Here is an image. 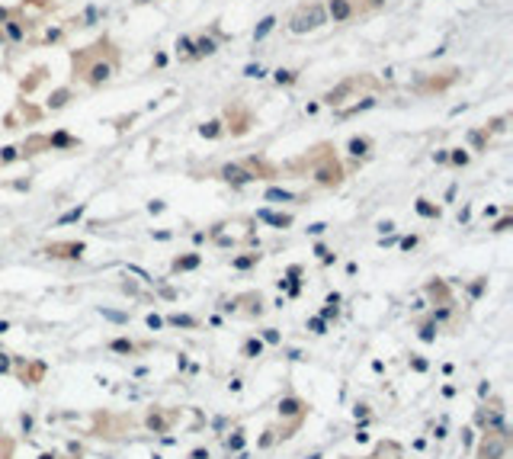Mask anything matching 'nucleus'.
Masks as SVG:
<instances>
[{
  "label": "nucleus",
  "instance_id": "nucleus-1",
  "mask_svg": "<svg viewBox=\"0 0 513 459\" xmlns=\"http://www.w3.org/2000/svg\"><path fill=\"white\" fill-rule=\"evenodd\" d=\"M116 64H119V52L109 39H100V42H93V45H87V49L71 55L74 77L90 84V87L106 84L112 77V71H116Z\"/></svg>",
  "mask_w": 513,
  "mask_h": 459
},
{
  "label": "nucleus",
  "instance_id": "nucleus-2",
  "mask_svg": "<svg viewBox=\"0 0 513 459\" xmlns=\"http://www.w3.org/2000/svg\"><path fill=\"white\" fill-rule=\"evenodd\" d=\"M327 23V10H324V3H302L299 10L289 16V29L292 32H314L321 29V26Z\"/></svg>",
  "mask_w": 513,
  "mask_h": 459
},
{
  "label": "nucleus",
  "instance_id": "nucleus-3",
  "mask_svg": "<svg viewBox=\"0 0 513 459\" xmlns=\"http://www.w3.org/2000/svg\"><path fill=\"white\" fill-rule=\"evenodd\" d=\"M324 10H327V19H334V23H350L359 13H366L369 3L366 0H327Z\"/></svg>",
  "mask_w": 513,
  "mask_h": 459
},
{
  "label": "nucleus",
  "instance_id": "nucleus-4",
  "mask_svg": "<svg viewBox=\"0 0 513 459\" xmlns=\"http://www.w3.org/2000/svg\"><path fill=\"white\" fill-rule=\"evenodd\" d=\"M504 450H507V430H497V434H488L481 443V459H501Z\"/></svg>",
  "mask_w": 513,
  "mask_h": 459
},
{
  "label": "nucleus",
  "instance_id": "nucleus-5",
  "mask_svg": "<svg viewBox=\"0 0 513 459\" xmlns=\"http://www.w3.org/2000/svg\"><path fill=\"white\" fill-rule=\"evenodd\" d=\"M314 177H318L321 183H327V186H337V183H340V177H343V171H340V164L327 154V161L314 167Z\"/></svg>",
  "mask_w": 513,
  "mask_h": 459
},
{
  "label": "nucleus",
  "instance_id": "nucleus-6",
  "mask_svg": "<svg viewBox=\"0 0 513 459\" xmlns=\"http://www.w3.org/2000/svg\"><path fill=\"white\" fill-rule=\"evenodd\" d=\"M221 177H225L228 183H234V186H244V183H251V180H254V173L244 171V167H238V164H228L225 171H221Z\"/></svg>",
  "mask_w": 513,
  "mask_h": 459
},
{
  "label": "nucleus",
  "instance_id": "nucleus-7",
  "mask_svg": "<svg viewBox=\"0 0 513 459\" xmlns=\"http://www.w3.org/2000/svg\"><path fill=\"white\" fill-rule=\"evenodd\" d=\"M215 52H218V42L212 36H202L193 42V55H215Z\"/></svg>",
  "mask_w": 513,
  "mask_h": 459
},
{
  "label": "nucleus",
  "instance_id": "nucleus-8",
  "mask_svg": "<svg viewBox=\"0 0 513 459\" xmlns=\"http://www.w3.org/2000/svg\"><path fill=\"white\" fill-rule=\"evenodd\" d=\"M260 219H263V222H269V225H276V228L292 225V215H279V212H269V209H260Z\"/></svg>",
  "mask_w": 513,
  "mask_h": 459
},
{
  "label": "nucleus",
  "instance_id": "nucleus-9",
  "mask_svg": "<svg viewBox=\"0 0 513 459\" xmlns=\"http://www.w3.org/2000/svg\"><path fill=\"white\" fill-rule=\"evenodd\" d=\"M80 251H84L80 244H55V247H49L51 257H77Z\"/></svg>",
  "mask_w": 513,
  "mask_h": 459
},
{
  "label": "nucleus",
  "instance_id": "nucleus-10",
  "mask_svg": "<svg viewBox=\"0 0 513 459\" xmlns=\"http://www.w3.org/2000/svg\"><path fill=\"white\" fill-rule=\"evenodd\" d=\"M273 26H276V16H263L260 23H256V29H254V42H260V39H266L269 32H273Z\"/></svg>",
  "mask_w": 513,
  "mask_h": 459
},
{
  "label": "nucleus",
  "instance_id": "nucleus-11",
  "mask_svg": "<svg viewBox=\"0 0 513 459\" xmlns=\"http://www.w3.org/2000/svg\"><path fill=\"white\" fill-rule=\"evenodd\" d=\"M193 267H199V257H196V254H190V257H180L177 263H173V270H193Z\"/></svg>",
  "mask_w": 513,
  "mask_h": 459
},
{
  "label": "nucleus",
  "instance_id": "nucleus-12",
  "mask_svg": "<svg viewBox=\"0 0 513 459\" xmlns=\"http://www.w3.org/2000/svg\"><path fill=\"white\" fill-rule=\"evenodd\" d=\"M366 148H369L366 138H353V141H350V154H356V158H359V154H366Z\"/></svg>",
  "mask_w": 513,
  "mask_h": 459
},
{
  "label": "nucleus",
  "instance_id": "nucleus-13",
  "mask_svg": "<svg viewBox=\"0 0 513 459\" xmlns=\"http://www.w3.org/2000/svg\"><path fill=\"white\" fill-rule=\"evenodd\" d=\"M417 212H420V215H430V219H433V215H440V209L430 206L427 199H417Z\"/></svg>",
  "mask_w": 513,
  "mask_h": 459
},
{
  "label": "nucleus",
  "instance_id": "nucleus-14",
  "mask_svg": "<svg viewBox=\"0 0 513 459\" xmlns=\"http://www.w3.org/2000/svg\"><path fill=\"white\" fill-rule=\"evenodd\" d=\"M64 103H67V90H55V93H51V100H49L51 110H58V106H64Z\"/></svg>",
  "mask_w": 513,
  "mask_h": 459
},
{
  "label": "nucleus",
  "instance_id": "nucleus-15",
  "mask_svg": "<svg viewBox=\"0 0 513 459\" xmlns=\"http://www.w3.org/2000/svg\"><path fill=\"white\" fill-rule=\"evenodd\" d=\"M6 36H10V39H23V26H19L16 19H10V23H6Z\"/></svg>",
  "mask_w": 513,
  "mask_h": 459
},
{
  "label": "nucleus",
  "instance_id": "nucleus-16",
  "mask_svg": "<svg viewBox=\"0 0 513 459\" xmlns=\"http://www.w3.org/2000/svg\"><path fill=\"white\" fill-rule=\"evenodd\" d=\"M49 145H58V148H67V145H74V138H67V135H61V132H58V135H51V138H49Z\"/></svg>",
  "mask_w": 513,
  "mask_h": 459
},
{
  "label": "nucleus",
  "instance_id": "nucleus-17",
  "mask_svg": "<svg viewBox=\"0 0 513 459\" xmlns=\"http://www.w3.org/2000/svg\"><path fill=\"white\" fill-rule=\"evenodd\" d=\"M170 325H183V328H193L196 321L190 318V315H173V318H170Z\"/></svg>",
  "mask_w": 513,
  "mask_h": 459
},
{
  "label": "nucleus",
  "instance_id": "nucleus-18",
  "mask_svg": "<svg viewBox=\"0 0 513 459\" xmlns=\"http://www.w3.org/2000/svg\"><path fill=\"white\" fill-rule=\"evenodd\" d=\"M202 135H205V138H215V135H218L221 129H218V122H208V125H202V129H199Z\"/></svg>",
  "mask_w": 513,
  "mask_h": 459
},
{
  "label": "nucleus",
  "instance_id": "nucleus-19",
  "mask_svg": "<svg viewBox=\"0 0 513 459\" xmlns=\"http://www.w3.org/2000/svg\"><path fill=\"white\" fill-rule=\"evenodd\" d=\"M266 199H292V193H286V190H266Z\"/></svg>",
  "mask_w": 513,
  "mask_h": 459
},
{
  "label": "nucleus",
  "instance_id": "nucleus-20",
  "mask_svg": "<svg viewBox=\"0 0 513 459\" xmlns=\"http://www.w3.org/2000/svg\"><path fill=\"white\" fill-rule=\"evenodd\" d=\"M256 260H260V254H251V257H238V260H234V267L244 270V267H251V263H256Z\"/></svg>",
  "mask_w": 513,
  "mask_h": 459
},
{
  "label": "nucleus",
  "instance_id": "nucleus-21",
  "mask_svg": "<svg viewBox=\"0 0 513 459\" xmlns=\"http://www.w3.org/2000/svg\"><path fill=\"white\" fill-rule=\"evenodd\" d=\"M279 411H282V414H295V411H299V402H292V398H289V402L279 404Z\"/></svg>",
  "mask_w": 513,
  "mask_h": 459
},
{
  "label": "nucleus",
  "instance_id": "nucleus-22",
  "mask_svg": "<svg viewBox=\"0 0 513 459\" xmlns=\"http://www.w3.org/2000/svg\"><path fill=\"white\" fill-rule=\"evenodd\" d=\"M80 212H84L80 206H77V209H71L67 215H61V225H67V222H77V219H80Z\"/></svg>",
  "mask_w": 513,
  "mask_h": 459
},
{
  "label": "nucleus",
  "instance_id": "nucleus-23",
  "mask_svg": "<svg viewBox=\"0 0 513 459\" xmlns=\"http://www.w3.org/2000/svg\"><path fill=\"white\" fill-rule=\"evenodd\" d=\"M276 80H279V84H292L295 74H292V71H276Z\"/></svg>",
  "mask_w": 513,
  "mask_h": 459
},
{
  "label": "nucleus",
  "instance_id": "nucleus-24",
  "mask_svg": "<svg viewBox=\"0 0 513 459\" xmlns=\"http://www.w3.org/2000/svg\"><path fill=\"white\" fill-rule=\"evenodd\" d=\"M244 74H247V77H263V67H260V64H247Z\"/></svg>",
  "mask_w": 513,
  "mask_h": 459
},
{
  "label": "nucleus",
  "instance_id": "nucleus-25",
  "mask_svg": "<svg viewBox=\"0 0 513 459\" xmlns=\"http://www.w3.org/2000/svg\"><path fill=\"white\" fill-rule=\"evenodd\" d=\"M177 49H183L186 55H193V42H190V39H177Z\"/></svg>",
  "mask_w": 513,
  "mask_h": 459
},
{
  "label": "nucleus",
  "instance_id": "nucleus-26",
  "mask_svg": "<svg viewBox=\"0 0 513 459\" xmlns=\"http://www.w3.org/2000/svg\"><path fill=\"white\" fill-rule=\"evenodd\" d=\"M112 350H119V353H128V350H132V344H128V341H116V344H112Z\"/></svg>",
  "mask_w": 513,
  "mask_h": 459
},
{
  "label": "nucleus",
  "instance_id": "nucleus-27",
  "mask_svg": "<svg viewBox=\"0 0 513 459\" xmlns=\"http://www.w3.org/2000/svg\"><path fill=\"white\" fill-rule=\"evenodd\" d=\"M244 350H247V353H251V356H254V353H260V341H251V344H247Z\"/></svg>",
  "mask_w": 513,
  "mask_h": 459
},
{
  "label": "nucleus",
  "instance_id": "nucleus-28",
  "mask_svg": "<svg viewBox=\"0 0 513 459\" xmlns=\"http://www.w3.org/2000/svg\"><path fill=\"white\" fill-rule=\"evenodd\" d=\"M13 158H16V151H13V148H3V154H0V161H13Z\"/></svg>",
  "mask_w": 513,
  "mask_h": 459
},
{
  "label": "nucleus",
  "instance_id": "nucleus-29",
  "mask_svg": "<svg viewBox=\"0 0 513 459\" xmlns=\"http://www.w3.org/2000/svg\"><path fill=\"white\" fill-rule=\"evenodd\" d=\"M452 161H456V164H465V161H468V154H465V151H456V154H452Z\"/></svg>",
  "mask_w": 513,
  "mask_h": 459
},
{
  "label": "nucleus",
  "instance_id": "nucleus-30",
  "mask_svg": "<svg viewBox=\"0 0 513 459\" xmlns=\"http://www.w3.org/2000/svg\"><path fill=\"white\" fill-rule=\"evenodd\" d=\"M507 228H510V219H501V222L494 225V231H507Z\"/></svg>",
  "mask_w": 513,
  "mask_h": 459
},
{
  "label": "nucleus",
  "instance_id": "nucleus-31",
  "mask_svg": "<svg viewBox=\"0 0 513 459\" xmlns=\"http://www.w3.org/2000/svg\"><path fill=\"white\" fill-rule=\"evenodd\" d=\"M241 443H244V437H241V434H238V437H231V440H228V447H234V450H238V447H241Z\"/></svg>",
  "mask_w": 513,
  "mask_h": 459
},
{
  "label": "nucleus",
  "instance_id": "nucleus-32",
  "mask_svg": "<svg viewBox=\"0 0 513 459\" xmlns=\"http://www.w3.org/2000/svg\"><path fill=\"white\" fill-rule=\"evenodd\" d=\"M324 228H327V225H324V222H318V225H311V228H308V231H311V234H321Z\"/></svg>",
  "mask_w": 513,
  "mask_h": 459
},
{
  "label": "nucleus",
  "instance_id": "nucleus-33",
  "mask_svg": "<svg viewBox=\"0 0 513 459\" xmlns=\"http://www.w3.org/2000/svg\"><path fill=\"white\" fill-rule=\"evenodd\" d=\"M6 366H10V360H6V356H3V353H0V373H3V369H6Z\"/></svg>",
  "mask_w": 513,
  "mask_h": 459
},
{
  "label": "nucleus",
  "instance_id": "nucleus-34",
  "mask_svg": "<svg viewBox=\"0 0 513 459\" xmlns=\"http://www.w3.org/2000/svg\"><path fill=\"white\" fill-rule=\"evenodd\" d=\"M366 3H369V10H375V6H382L385 0H366Z\"/></svg>",
  "mask_w": 513,
  "mask_h": 459
},
{
  "label": "nucleus",
  "instance_id": "nucleus-35",
  "mask_svg": "<svg viewBox=\"0 0 513 459\" xmlns=\"http://www.w3.org/2000/svg\"><path fill=\"white\" fill-rule=\"evenodd\" d=\"M3 19H6V10H0V23H3Z\"/></svg>",
  "mask_w": 513,
  "mask_h": 459
},
{
  "label": "nucleus",
  "instance_id": "nucleus-36",
  "mask_svg": "<svg viewBox=\"0 0 513 459\" xmlns=\"http://www.w3.org/2000/svg\"><path fill=\"white\" fill-rule=\"evenodd\" d=\"M135 3H151V0H135Z\"/></svg>",
  "mask_w": 513,
  "mask_h": 459
},
{
  "label": "nucleus",
  "instance_id": "nucleus-37",
  "mask_svg": "<svg viewBox=\"0 0 513 459\" xmlns=\"http://www.w3.org/2000/svg\"><path fill=\"white\" fill-rule=\"evenodd\" d=\"M39 459H51V456H39Z\"/></svg>",
  "mask_w": 513,
  "mask_h": 459
}]
</instances>
